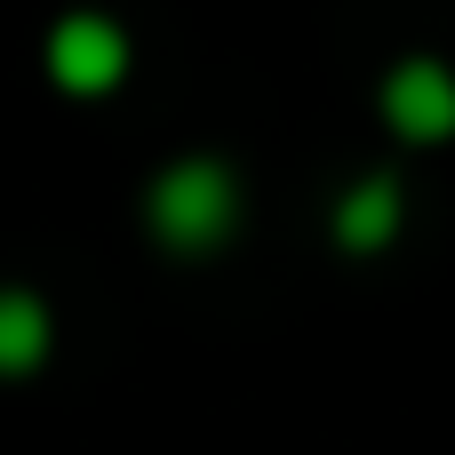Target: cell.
Instances as JSON below:
<instances>
[{"label": "cell", "instance_id": "3957f363", "mask_svg": "<svg viewBox=\"0 0 455 455\" xmlns=\"http://www.w3.org/2000/svg\"><path fill=\"white\" fill-rule=\"evenodd\" d=\"M376 104H384V128L400 144H448L455 136V72L440 56H400L384 72Z\"/></svg>", "mask_w": 455, "mask_h": 455}, {"label": "cell", "instance_id": "7a4b0ae2", "mask_svg": "<svg viewBox=\"0 0 455 455\" xmlns=\"http://www.w3.org/2000/svg\"><path fill=\"white\" fill-rule=\"evenodd\" d=\"M40 64H48V80H56L64 96H112V88L128 80V32H120L112 16H96V8H72V16L48 24Z\"/></svg>", "mask_w": 455, "mask_h": 455}, {"label": "cell", "instance_id": "5b68a950", "mask_svg": "<svg viewBox=\"0 0 455 455\" xmlns=\"http://www.w3.org/2000/svg\"><path fill=\"white\" fill-rule=\"evenodd\" d=\"M56 352V312L32 288H0V384H24Z\"/></svg>", "mask_w": 455, "mask_h": 455}, {"label": "cell", "instance_id": "277c9868", "mask_svg": "<svg viewBox=\"0 0 455 455\" xmlns=\"http://www.w3.org/2000/svg\"><path fill=\"white\" fill-rule=\"evenodd\" d=\"M400 224H408L400 176H360L352 192H336V216H328V232H336L344 256H384L400 240Z\"/></svg>", "mask_w": 455, "mask_h": 455}, {"label": "cell", "instance_id": "6da1fadb", "mask_svg": "<svg viewBox=\"0 0 455 455\" xmlns=\"http://www.w3.org/2000/svg\"><path fill=\"white\" fill-rule=\"evenodd\" d=\"M240 208H248V192H240V176H232V160H216V152H184V160H168L160 176H152V192H144V232L168 248V256H216L232 232H240Z\"/></svg>", "mask_w": 455, "mask_h": 455}]
</instances>
